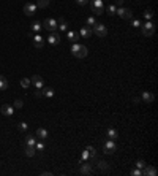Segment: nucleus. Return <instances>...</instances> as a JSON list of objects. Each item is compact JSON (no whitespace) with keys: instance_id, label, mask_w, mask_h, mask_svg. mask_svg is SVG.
I'll return each instance as SVG.
<instances>
[{"instance_id":"obj_1","label":"nucleus","mask_w":158,"mask_h":176,"mask_svg":"<svg viewBox=\"0 0 158 176\" xmlns=\"http://www.w3.org/2000/svg\"><path fill=\"white\" fill-rule=\"evenodd\" d=\"M71 54H73L74 57H78V59H82V57H85L89 54V51H87V48H85L84 45L73 43L71 45Z\"/></svg>"},{"instance_id":"obj_2","label":"nucleus","mask_w":158,"mask_h":176,"mask_svg":"<svg viewBox=\"0 0 158 176\" xmlns=\"http://www.w3.org/2000/svg\"><path fill=\"white\" fill-rule=\"evenodd\" d=\"M92 32L95 33V35H98L100 38H103V37L108 35V27L104 26V24H100V22H97L95 26L92 27Z\"/></svg>"},{"instance_id":"obj_3","label":"nucleus","mask_w":158,"mask_h":176,"mask_svg":"<svg viewBox=\"0 0 158 176\" xmlns=\"http://www.w3.org/2000/svg\"><path fill=\"white\" fill-rule=\"evenodd\" d=\"M90 8H92V13L93 14H103L104 10H103V0H92L90 2Z\"/></svg>"},{"instance_id":"obj_4","label":"nucleus","mask_w":158,"mask_h":176,"mask_svg":"<svg viewBox=\"0 0 158 176\" xmlns=\"http://www.w3.org/2000/svg\"><path fill=\"white\" fill-rule=\"evenodd\" d=\"M41 26L44 27L48 32H55V30H57V21L52 19V18H48V19H44L41 22Z\"/></svg>"},{"instance_id":"obj_5","label":"nucleus","mask_w":158,"mask_h":176,"mask_svg":"<svg viewBox=\"0 0 158 176\" xmlns=\"http://www.w3.org/2000/svg\"><path fill=\"white\" fill-rule=\"evenodd\" d=\"M117 151V144H116V140H108L103 146V152L104 154H114Z\"/></svg>"},{"instance_id":"obj_6","label":"nucleus","mask_w":158,"mask_h":176,"mask_svg":"<svg viewBox=\"0 0 158 176\" xmlns=\"http://www.w3.org/2000/svg\"><path fill=\"white\" fill-rule=\"evenodd\" d=\"M116 14H119L122 19H131L133 18V11L130 10V8H117V11H116Z\"/></svg>"},{"instance_id":"obj_7","label":"nucleus","mask_w":158,"mask_h":176,"mask_svg":"<svg viewBox=\"0 0 158 176\" xmlns=\"http://www.w3.org/2000/svg\"><path fill=\"white\" fill-rule=\"evenodd\" d=\"M153 32H155V26H153V22L147 21V22L142 26V35L144 37H152Z\"/></svg>"},{"instance_id":"obj_8","label":"nucleus","mask_w":158,"mask_h":176,"mask_svg":"<svg viewBox=\"0 0 158 176\" xmlns=\"http://www.w3.org/2000/svg\"><path fill=\"white\" fill-rule=\"evenodd\" d=\"M30 84L35 86V89H43V87H44V81H43V78L40 75H33L32 79H30Z\"/></svg>"},{"instance_id":"obj_9","label":"nucleus","mask_w":158,"mask_h":176,"mask_svg":"<svg viewBox=\"0 0 158 176\" xmlns=\"http://www.w3.org/2000/svg\"><path fill=\"white\" fill-rule=\"evenodd\" d=\"M38 10V6H36V3H32V2H29V3H25L24 5V13L27 14V16H32V14H35V11Z\"/></svg>"},{"instance_id":"obj_10","label":"nucleus","mask_w":158,"mask_h":176,"mask_svg":"<svg viewBox=\"0 0 158 176\" xmlns=\"http://www.w3.org/2000/svg\"><path fill=\"white\" fill-rule=\"evenodd\" d=\"M141 173H142V176H155V175H157V168L146 163V167L142 168V171H141Z\"/></svg>"},{"instance_id":"obj_11","label":"nucleus","mask_w":158,"mask_h":176,"mask_svg":"<svg viewBox=\"0 0 158 176\" xmlns=\"http://www.w3.org/2000/svg\"><path fill=\"white\" fill-rule=\"evenodd\" d=\"M48 43L49 45H59V43H60V33L51 32V35L48 37Z\"/></svg>"},{"instance_id":"obj_12","label":"nucleus","mask_w":158,"mask_h":176,"mask_svg":"<svg viewBox=\"0 0 158 176\" xmlns=\"http://www.w3.org/2000/svg\"><path fill=\"white\" fill-rule=\"evenodd\" d=\"M0 111H2V114L3 116H13V113H14V108L11 106V105H2V108H0Z\"/></svg>"},{"instance_id":"obj_13","label":"nucleus","mask_w":158,"mask_h":176,"mask_svg":"<svg viewBox=\"0 0 158 176\" xmlns=\"http://www.w3.org/2000/svg\"><path fill=\"white\" fill-rule=\"evenodd\" d=\"M33 45H35V48L43 49L44 48V38H43L41 35H35L33 37Z\"/></svg>"},{"instance_id":"obj_14","label":"nucleus","mask_w":158,"mask_h":176,"mask_svg":"<svg viewBox=\"0 0 158 176\" xmlns=\"http://www.w3.org/2000/svg\"><path fill=\"white\" fill-rule=\"evenodd\" d=\"M35 152H36V149H35V146H29V144H24V154L27 157H33L35 156Z\"/></svg>"},{"instance_id":"obj_15","label":"nucleus","mask_w":158,"mask_h":176,"mask_svg":"<svg viewBox=\"0 0 158 176\" xmlns=\"http://www.w3.org/2000/svg\"><path fill=\"white\" fill-rule=\"evenodd\" d=\"M92 27H87V26H85V27H82V29H81V32H79V35L81 37H82V38H89V37H92Z\"/></svg>"},{"instance_id":"obj_16","label":"nucleus","mask_w":158,"mask_h":176,"mask_svg":"<svg viewBox=\"0 0 158 176\" xmlns=\"http://www.w3.org/2000/svg\"><path fill=\"white\" fill-rule=\"evenodd\" d=\"M141 98H142V102H146V103H153V100H155V95H153L152 92H144Z\"/></svg>"},{"instance_id":"obj_17","label":"nucleus","mask_w":158,"mask_h":176,"mask_svg":"<svg viewBox=\"0 0 158 176\" xmlns=\"http://www.w3.org/2000/svg\"><path fill=\"white\" fill-rule=\"evenodd\" d=\"M95 163L98 165V168H100L101 171H108L109 170V163L104 162V160H95Z\"/></svg>"},{"instance_id":"obj_18","label":"nucleus","mask_w":158,"mask_h":176,"mask_svg":"<svg viewBox=\"0 0 158 176\" xmlns=\"http://www.w3.org/2000/svg\"><path fill=\"white\" fill-rule=\"evenodd\" d=\"M68 40L71 41V43H78V40L81 38V35L79 33H76V32H68Z\"/></svg>"},{"instance_id":"obj_19","label":"nucleus","mask_w":158,"mask_h":176,"mask_svg":"<svg viewBox=\"0 0 158 176\" xmlns=\"http://www.w3.org/2000/svg\"><path fill=\"white\" fill-rule=\"evenodd\" d=\"M36 138L38 140H46V138H48V130H46V129H38L36 130Z\"/></svg>"},{"instance_id":"obj_20","label":"nucleus","mask_w":158,"mask_h":176,"mask_svg":"<svg viewBox=\"0 0 158 176\" xmlns=\"http://www.w3.org/2000/svg\"><path fill=\"white\" fill-rule=\"evenodd\" d=\"M106 133H108L109 140H117V136H119V132L116 130V129H112V127L108 129V132H106Z\"/></svg>"},{"instance_id":"obj_21","label":"nucleus","mask_w":158,"mask_h":176,"mask_svg":"<svg viewBox=\"0 0 158 176\" xmlns=\"http://www.w3.org/2000/svg\"><path fill=\"white\" fill-rule=\"evenodd\" d=\"M8 79L3 76V75H0V91H5V89H8Z\"/></svg>"},{"instance_id":"obj_22","label":"nucleus","mask_w":158,"mask_h":176,"mask_svg":"<svg viewBox=\"0 0 158 176\" xmlns=\"http://www.w3.org/2000/svg\"><path fill=\"white\" fill-rule=\"evenodd\" d=\"M57 29H60V30H66V29H68V22L63 18H60L57 21Z\"/></svg>"},{"instance_id":"obj_23","label":"nucleus","mask_w":158,"mask_h":176,"mask_svg":"<svg viewBox=\"0 0 158 176\" xmlns=\"http://www.w3.org/2000/svg\"><path fill=\"white\" fill-rule=\"evenodd\" d=\"M41 92H43V95H44V97H48V98L54 97V89H51V87H43Z\"/></svg>"},{"instance_id":"obj_24","label":"nucleus","mask_w":158,"mask_h":176,"mask_svg":"<svg viewBox=\"0 0 158 176\" xmlns=\"http://www.w3.org/2000/svg\"><path fill=\"white\" fill-rule=\"evenodd\" d=\"M81 173L82 175H92V165H89V163L81 165Z\"/></svg>"},{"instance_id":"obj_25","label":"nucleus","mask_w":158,"mask_h":176,"mask_svg":"<svg viewBox=\"0 0 158 176\" xmlns=\"http://www.w3.org/2000/svg\"><path fill=\"white\" fill-rule=\"evenodd\" d=\"M24 143L29 144V146H35L36 140H35V136H33V135H27V136H25V141H24Z\"/></svg>"},{"instance_id":"obj_26","label":"nucleus","mask_w":158,"mask_h":176,"mask_svg":"<svg viewBox=\"0 0 158 176\" xmlns=\"http://www.w3.org/2000/svg\"><path fill=\"white\" fill-rule=\"evenodd\" d=\"M85 151H87L89 152V156H90L93 160H95V157H97V149L93 148V146H87V148H85Z\"/></svg>"},{"instance_id":"obj_27","label":"nucleus","mask_w":158,"mask_h":176,"mask_svg":"<svg viewBox=\"0 0 158 176\" xmlns=\"http://www.w3.org/2000/svg\"><path fill=\"white\" fill-rule=\"evenodd\" d=\"M41 29H43V26H41L40 21H35V22H32V30H33V32H40Z\"/></svg>"},{"instance_id":"obj_28","label":"nucleus","mask_w":158,"mask_h":176,"mask_svg":"<svg viewBox=\"0 0 158 176\" xmlns=\"http://www.w3.org/2000/svg\"><path fill=\"white\" fill-rule=\"evenodd\" d=\"M95 24H97V19L93 18V16H90V18L85 19V26H87V27H93Z\"/></svg>"},{"instance_id":"obj_29","label":"nucleus","mask_w":158,"mask_h":176,"mask_svg":"<svg viewBox=\"0 0 158 176\" xmlns=\"http://www.w3.org/2000/svg\"><path fill=\"white\" fill-rule=\"evenodd\" d=\"M36 6H38V8H48V6H49V0H38V2H36Z\"/></svg>"},{"instance_id":"obj_30","label":"nucleus","mask_w":158,"mask_h":176,"mask_svg":"<svg viewBox=\"0 0 158 176\" xmlns=\"http://www.w3.org/2000/svg\"><path fill=\"white\" fill-rule=\"evenodd\" d=\"M22 105H24V102L21 98H18V100H14V103H13V108H14V110H21Z\"/></svg>"},{"instance_id":"obj_31","label":"nucleus","mask_w":158,"mask_h":176,"mask_svg":"<svg viewBox=\"0 0 158 176\" xmlns=\"http://www.w3.org/2000/svg\"><path fill=\"white\" fill-rule=\"evenodd\" d=\"M116 11H117V6L116 5H109L108 6V14L109 16H114V14H116Z\"/></svg>"},{"instance_id":"obj_32","label":"nucleus","mask_w":158,"mask_h":176,"mask_svg":"<svg viewBox=\"0 0 158 176\" xmlns=\"http://www.w3.org/2000/svg\"><path fill=\"white\" fill-rule=\"evenodd\" d=\"M18 129H19L21 132H25V130L29 129V125H27V122H19V124H18Z\"/></svg>"},{"instance_id":"obj_33","label":"nucleus","mask_w":158,"mask_h":176,"mask_svg":"<svg viewBox=\"0 0 158 176\" xmlns=\"http://www.w3.org/2000/svg\"><path fill=\"white\" fill-rule=\"evenodd\" d=\"M21 86H22V87H29V86H30V79H29V78H22V79H21Z\"/></svg>"},{"instance_id":"obj_34","label":"nucleus","mask_w":158,"mask_h":176,"mask_svg":"<svg viewBox=\"0 0 158 176\" xmlns=\"http://www.w3.org/2000/svg\"><path fill=\"white\" fill-rule=\"evenodd\" d=\"M144 18H146L147 21H150L153 18V11L152 10H146V13H144Z\"/></svg>"},{"instance_id":"obj_35","label":"nucleus","mask_w":158,"mask_h":176,"mask_svg":"<svg viewBox=\"0 0 158 176\" xmlns=\"http://www.w3.org/2000/svg\"><path fill=\"white\" fill-rule=\"evenodd\" d=\"M144 167H146V162L142 160V159H139L138 162H136V168H139V170H142Z\"/></svg>"},{"instance_id":"obj_36","label":"nucleus","mask_w":158,"mask_h":176,"mask_svg":"<svg viewBox=\"0 0 158 176\" xmlns=\"http://www.w3.org/2000/svg\"><path fill=\"white\" fill-rule=\"evenodd\" d=\"M35 149H36V151H43V149H44V143H43V141H40V143H35Z\"/></svg>"},{"instance_id":"obj_37","label":"nucleus","mask_w":158,"mask_h":176,"mask_svg":"<svg viewBox=\"0 0 158 176\" xmlns=\"http://www.w3.org/2000/svg\"><path fill=\"white\" fill-rule=\"evenodd\" d=\"M131 175H133V176H142V173H141L139 168H134L133 171H131Z\"/></svg>"},{"instance_id":"obj_38","label":"nucleus","mask_w":158,"mask_h":176,"mask_svg":"<svg viewBox=\"0 0 158 176\" xmlns=\"http://www.w3.org/2000/svg\"><path fill=\"white\" fill-rule=\"evenodd\" d=\"M131 26H133V27H141V22L138 19H133V21H131Z\"/></svg>"},{"instance_id":"obj_39","label":"nucleus","mask_w":158,"mask_h":176,"mask_svg":"<svg viewBox=\"0 0 158 176\" xmlns=\"http://www.w3.org/2000/svg\"><path fill=\"white\" fill-rule=\"evenodd\" d=\"M41 95H43V92H41V89H36V91H35V97H36V98H40V97H41Z\"/></svg>"},{"instance_id":"obj_40","label":"nucleus","mask_w":158,"mask_h":176,"mask_svg":"<svg viewBox=\"0 0 158 176\" xmlns=\"http://www.w3.org/2000/svg\"><path fill=\"white\" fill-rule=\"evenodd\" d=\"M76 2H78L79 5H87V3H89V0H76Z\"/></svg>"},{"instance_id":"obj_41","label":"nucleus","mask_w":158,"mask_h":176,"mask_svg":"<svg viewBox=\"0 0 158 176\" xmlns=\"http://www.w3.org/2000/svg\"><path fill=\"white\" fill-rule=\"evenodd\" d=\"M89 157H90V156H89V152H87V151H84V152H82V159H85V160H87Z\"/></svg>"},{"instance_id":"obj_42","label":"nucleus","mask_w":158,"mask_h":176,"mask_svg":"<svg viewBox=\"0 0 158 176\" xmlns=\"http://www.w3.org/2000/svg\"><path fill=\"white\" fill-rule=\"evenodd\" d=\"M41 175H43V176H52V173H51V171H43Z\"/></svg>"},{"instance_id":"obj_43","label":"nucleus","mask_w":158,"mask_h":176,"mask_svg":"<svg viewBox=\"0 0 158 176\" xmlns=\"http://www.w3.org/2000/svg\"><path fill=\"white\" fill-rule=\"evenodd\" d=\"M116 3H117V5H119V6H120V5H122V3H123V0H116Z\"/></svg>"}]
</instances>
